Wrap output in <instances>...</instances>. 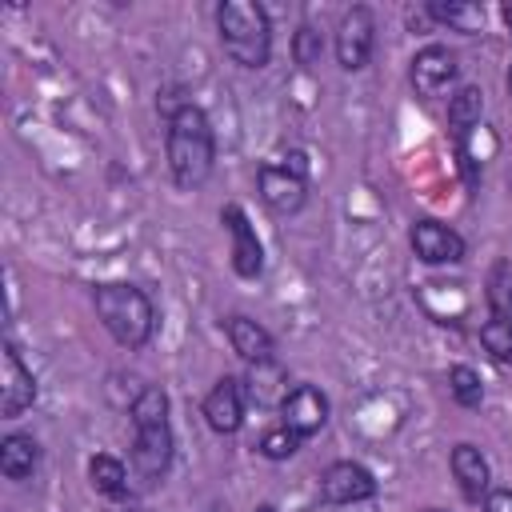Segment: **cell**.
Returning <instances> with one entry per match:
<instances>
[{
    "instance_id": "cell-1",
    "label": "cell",
    "mask_w": 512,
    "mask_h": 512,
    "mask_svg": "<svg viewBox=\"0 0 512 512\" xmlns=\"http://www.w3.org/2000/svg\"><path fill=\"white\" fill-rule=\"evenodd\" d=\"M216 160V136H212V120L204 116V108H196L192 100L168 116V168L172 180L180 188H200L212 172Z\"/></svg>"
},
{
    "instance_id": "cell-2",
    "label": "cell",
    "mask_w": 512,
    "mask_h": 512,
    "mask_svg": "<svg viewBox=\"0 0 512 512\" xmlns=\"http://www.w3.org/2000/svg\"><path fill=\"white\" fill-rule=\"evenodd\" d=\"M132 464L144 484H156L172 464V424H168V396L164 388H144L132 400Z\"/></svg>"
},
{
    "instance_id": "cell-3",
    "label": "cell",
    "mask_w": 512,
    "mask_h": 512,
    "mask_svg": "<svg viewBox=\"0 0 512 512\" xmlns=\"http://www.w3.org/2000/svg\"><path fill=\"white\" fill-rule=\"evenodd\" d=\"M220 44L240 68H264L272 56V24L268 12L252 0H224L216 8Z\"/></svg>"
},
{
    "instance_id": "cell-4",
    "label": "cell",
    "mask_w": 512,
    "mask_h": 512,
    "mask_svg": "<svg viewBox=\"0 0 512 512\" xmlns=\"http://www.w3.org/2000/svg\"><path fill=\"white\" fill-rule=\"evenodd\" d=\"M92 304H96V316L100 324L112 332L116 344L124 348H144L152 340V328H156V308L152 300L136 288V284H100L92 292Z\"/></svg>"
},
{
    "instance_id": "cell-5",
    "label": "cell",
    "mask_w": 512,
    "mask_h": 512,
    "mask_svg": "<svg viewBox=\"0 0 512 512\" xmlns=\"http://www.w3.org/2000/svg\"><path fill=\"white\" fill-rule=\"evenodd\" d=\"M304 172H308V164H304L300 152L284 156V164H264L260 176H256V184H260V200H264L276 216H292V212H300L304 200H308V176H304Z\"/></svg>"
},
{
    "instance_id": "cell-6",
    "label": "cell",
    "mask_w": 512,
    "mask_h": 512,
    "mask_svg": "<svg viewBox=\"0 0 512 512\" xmlns=\"http://www.w3.org/2000/svg\"><path fill=\"white\" fill-rule=\"evenodd\" d=\"M372 32H376V20H372V12L364 4H356V8H348L340 16V28H336V60H340L344 72H360L368 64L372 40H376Z\"/></svg>"
},
{
    "instance_id": "cell-7",
    "label": "cell",
    "mask_w": 512,
    "mask_h": 512,
    "mask_svg": "<svg viewBox=\"0 0 512 512\" xmlns=\"http://www.w3.org/2000/svg\"><path fill=\"white\" fill-rule=\"evenodd\" d=\"M220 220H224V228L232 236V268H236V276L256 280L264 272V248L256 240V228L248 224V212L240 204H224Z\"/></svg>"
},
{
    "instance_id": "cell-8",
    "label": "cell",
    "mask_w": 512,
    "mask_h": 512,
    "mask_svg": "<svg viewBox=\"0 0 512 512\" xmlns=\"http://www.w3.org/2000/svg\"><path fill=\"white\" fill-rule=\"evenodd\" d=\"M32 400H36L32 372L24 368V360L16 356V348L4 344V352H0V416L4 420H16L24 408H32Z\"/></svg>"
},
{
    "instance_id": "cell-9",
    "label": "cell",
    "mask_w": 512,
    "mask_h": 512,
    "mask_svg": "<svg viewBox=\"0 0 512 512\" xmlns=\"http://www.w3.org/2000/svg\"><path fill=\"white\" fill-rule=\"evenodd\" d=\"M320 492H324L328 504H360V500H368V496L376 492V480H372V472H368L364 464H356V460H336V464L324 468Z\"/></svg>"
},
{
    "instance_id": "cell-10",
    "label": "cell",
    "mask_w": 512,
    "mask_h": 512,
    "mask_svg": "<svg viewBox=\"0 0 512 512\" xmlns=\"http://www.w3.org/2000/svg\"><path fill=\"white\" fill-rule=\"evenodd\" d=\"M412 252L424 264H456V260H464V236L440 220H416L412 224Z\"/></svg>"
},
{
    "instance_id": "cell-11",
    "label": "cell",
    "mask_w": 512,
    "mask_h": 512,
    "mask_svg": "<svg viewBox=\"0 0 512 512\" xmlns=\"http://www.w3.org/2000/svg\"><path fill=\"white\" fill-rule=\"evenodd\" d=\"M204 420L220 436H232L244 424V384L236 376L216 380V388L204 396Z\"/></svg>"
},
{
    "instance_id": "cell-12",
    "label": "cell",
    "mask_w": 512,
    "mask_h": 512,
    "mask_svg": "<svg viewBox=\"0 0 512 512\" xmlns=\"http://www.w3.org/2000/svg\"><path fill=\"white\" fill-rule=\"evenodd\" d=\"M280 412H284V424L296 432V436H316L324 424H328V400H324V392L320 388H312V384H296L292 392H288V400L280 404Z\"/></svg>"
},
{
    "instance_id": "cell-13",
    "label": "cell",
    "mask_w": 512,
    "mask_h": 512,
    "mask_svg": "<svg viewBox=\"0 0 512 512\" xmlns=\"http://www.w3.org/2000/svg\"><path fill=\"white\" fill-rule=\"evenodd\" d=\"M456 80V56L444 44H424L412 56V84L420 96H440Z\"/></svg>"
},
{
    "instance_id": "cell-14",
    "label": "cell",
    "mask_w": 512,
    "mask_h": 512,
    "mask_svg": "<svg viewBox=\"0 0 512 512\" xmlns=\"http://www.w3.org/2000/svg\"><path fill=\"white\" fill-rule=\"evenodd\" d=\"M224 328H228V340H232V352L240 356V360H248V364H268V360H276V344H272V336L256 324V320H248V316H228L224 320Z\"/></svg>"
},
{
    "instance_id": "cell-15",
    "label": "cell",
    "mask_w": 512,
    "mask_h": 512,
    "mask_svg": "<svg viewBox=\"0 0 512 512\" xmlns=\"http://www.w3.org/2000/svg\"><path fill=\"white\" fill-rule=\"evenodd\" d=\"M452 476H456V484H460V492L468 496V500H480V496H488V460H484V452L476 448V444H456L452 448Z\"/></svg>"
},
{
    "instance_id": "cell-16",
    "label": "cell",
    "mask_w": 512,
    "mask_h": 512,
    "mask_svg": "<svg viewBox=\"0 0 512 512\" xmlns=\"http://www.w3.org/2000/svg\"><path fill=\"white\" fill-rule=\"evenodd\" d=\"M36 464H40V448H36L32 436H24V432H8V436L0 440V472H4L8 480H24V476H32Z\"/></svg>"
},
{
    "instance_id": "cell-17",
    "label": "cell",
    "mask_w": 512,
    "mask_h": 512,
    "mask_svg": "<svg viewBox=\"0 0 512 512\" xmlns=\"http://www.w3.org/2000/svg\"><path fill=\"white\" fill-rule=\"evenodd\" d=\"M288 376H284V368L276 364V360H268V364H252V376H248V396L256 400V404H264V408H272V404H284L288 400Z\"/></svg>"
},
{
    "instance_id": "cell-18",
    "label": "cell",
    "mask_w": 512,
    "mask_h": 512,
    "mask_svg": "<svg viewBox=\"0 0 512 512\" xmlns=\"http://www.w3.org/2000/svg\"><path fill=\"white\" fill-rule=\"evenodd\" d=\"M428 16L432 20H440V24H448V28H456V32H464V36H472V32H480L484 28V12H480V4H464V0H432L428 4Z\"/></svg>"
},
{
    "instance_id": "cell-19",
    "label": "cell",
    "mask_w": 512,
    "mask_h": 512,
    "mask_svg": "<svg viewBox=\"0 0 512 512\" xmlns=\"http://www.w3.org/2000/svg\"><path fill=\"white\" fill-rule=\"evenodd\" d=\"M480 112H484V92L476 84H464L452 100H448V124L456 136H464L472 124H480Z\"/></svg>"
},
{
    "instance_id": "cell-20",
    "label": "cell",
    "mask_w": 512,
    "mask_h": 512,
    "mask_svg": "<svg viewBox=\"0 0 512 512\" xmlns=\"http://www.w3.org/2000/svg\"><path fill=\"white\" fill-rule=\"evenodd\" d=\"M88 476H92V488L104 492V496H124L128 492V468L108 452L88 460Z\"/></svg>"
},
{
    "instance_id": "cell-21",
    "label": "cell",
    "mask_w": 512,
    "mask_h": 512,
    "mask_svg": "<svg viewBox=\"0 0 512 512\" xmlns=\"http://www.w3.org/2000/svg\"><path fill=\"white\" fill-rule=\"evenodd\" d=\"M448 392H452V400H456L460 408H480V400H484L480 372L468 368V364H456V368L448 372Z\"/></svg>"
},
{
    "instance_id": "cell-22",
    "label": "cell",
    "mask_w": 512,
    "mask_h": 512,
    "mask_svg": "<svg viewBox=\"0 0 512 512\" xmlns=\"http://www.w3.org/2000/svg\"><path fill=\"white\" fill-rule=\"evenodd\" d=\"M488 308H492V316L512 320V264L508 260H496V268L488 276Z\"/></svg>"
},
{
    "instance_id": "cell-23",
    "label": "cell",
    "mask_w": 512,
    "mask_h": 512,
    "mask_svg": "<svg viewBox=\"0 0 512 512\" xmlns=\"http://www.w3.org/2000/svg\"><path fill=\"white\" fill-rule=\"evenodd\" d=\"M480 344L492 352V360L508 364V360H512V320H504V316L484 320V324H480Z\"/></svg>"
},
{
    "instance_id": "cell-24",
    "label": "cell",
    "mask_w": 512,
    "mask_h": 512,
    "mask_svg": "<svg viewBox=\"0 0 512 512\" xmlns=\"http://www.w3.org/2000/svg\"><path fill=\"white\" fill-rule=\"evenodd\" d=\"M292 56H296L300 68L320 64V56H324V36H320L312 24H300L296 36H292Z\"/></svg>"
},
{
    "instance_id": "cell-25",
    "label": "cell",
    "mask_w": 512,
    "mask_h": 512,
    "mask_svg": "<svg viewBox=\"0 0 512 512\" xmlns=\"http://www.w3.org/2000/svg\"><path fill=\"white\" fill-rule=\"evenodd\" d=\"M300 440H304V436H296L288 424L268 428V432L260 436V456H268V460H288V456L300 448Z\"/></svg>"
},
{
    "instance_id": "cell-26",
    "label": "cell",
    "mask_w": 512,
    "mask_h": 512,
    "mask_svg": "<svg viewBox=\"0 0 512 512\" xmlns=\"http://www.w3.org/2000/svg\"><path fill=\"white\" fill-rule=\"evenodd\" d=\"M484 512H512V488H492L484 496Z\"/></svg>"
},
{
    "instance_id": "cell-27",
    "label": "cell",
    "mask_w": 512,
    "mask_h": 512,
    "mask_svg": "<svg viewBox=\"0 0 512 512\" xmlns=\"http://www.w3.org/2000/svg\"><path fill=\"white\" fill-rule=\"evenodd\" d=\"M500 16H504V24H508V32H512V4H504V12H500Z\"/></svg>"
},
{
    "instance_id": "cell-28",
    "label": "cell",
    "mask_w": 512,
    "mask_h": 512,
    "mask_svg": "<svg viewBox=\"0 0 512 512\" xmlns=\"http://www.w3.org/2000/svg\"><path fill=\"white\" fill-rule=\"evenodd\" d=\"M256 512H276V508H272V504H260V508H256Z\"/></svg>"
},
{
    "instance_id": "cell-29",
    "label": "cell",
    "mask_w": 512,
    "mask_h": 512,
    "mask_svg": "<svg viewBox=\"0 0 512 512\" xmlns=\"http://www.w3.org/2000/svg\"><path fill=\"white\" fill-rule=\"evenodd\" d=\"M508 92H512V64H508Z\"/></svg>"
},
{
    "instance_id": "cell-30",
    "label": "cell",
    "mask_w": 512,
    "mask_h": 512,
    "mask_svg": "<svg viewBox=\"0 0 512 512\" xmlns=\"http://www.w3.org/2000/svg\"><path fill=\"white\" fill-rule=\"evenodd\" d=\"M428 512H444V508H428Z\"/></svg>"
},
{
    "instance_id": "cell-31",
    "label": "cell",
    "mask_w": 512,
    "mask_h": 512,
    "mask_svg": "<svg viewBox=\"0 0 512 512\" xmlns=\"http://www.w3.org/2000/svg\"><path fill=\"white\" fill-rule=\"evenodd\" d=\"M132 512H148V508H132Z\"/></svg>"
}]
</instances>
